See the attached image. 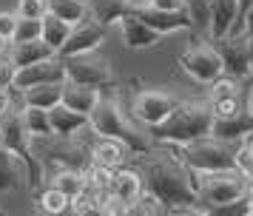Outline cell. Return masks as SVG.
Returning <instances> with one entry per match:
<instances>
[{"mask_svg":"<svg viewBox=\"0 0 253 216\" xmlns=\"http://www.w3.org/2000/svg\"><path fill=\"white\" fill-rule=\"evenodd\" d=\"M37 216H43V214H37Z\"/></svg>","mask_w":253,"mask_h":216,"instance_id":"48","label":"cell"},{"mask_svg":"<svg viewBox=\"0 0 253 216\" xmlns=\"http://www.w3.org/2000/svg\"><path fill=\"white\" fill-rule=\"evenodd\" d=\"M14 14L20 20H43L46 17V0H17Z\"/></svg>","mask_w":253,"mask_h":216,"instance_id":"33","label":"cell"},{"mask_svg":"<svg viewBox=\"0 0 253 216\" xmlns=\"http://www.w3.org/2000/svg\"><path fill=\"white\" fill-rule=\"evenodd\" d=\"M211 125H213V111H211L208 100H185L176 102V108L168 114L165 123L151 128V139L182 148L196 139L211 136Z\"/></svg>","mask_w":253,"mask_h":216,"instance_id":"2","label":"cell"},{"mask_svg":"<svg viewBox=\"0 0 253 216\" xmlns=\"http://www.w3.org/2000/svg\"><path fill=\"white\" fill-rule=\"evenodd\" d=\"M196 179V199H199V211L202 208H213V205L233 202L248 193V176L239 168L230 171H213V173H194Z\"/></svg>","mask_w":253,"mask_h":216,"instance_id":"6","label":"cell"},{"mask_svg":"<svg viewBox=\"0 0 253 216\" xmlns=\"http://www.w3.org/2000/svg\"><path fill=\"white\" fill-rule=\"evenodd\" d=\"M88 11H91V20L105 29L111 23H120L131 11V0H91Z\"/></svg>","mask_w":253,"mask_h":216,"instance_id":"24","label":"cell"},{"mask_svg":"<svg viewBox=\"0 0 253 216\" xmlns=\"http://www.w3.org/2000/svg\"><path fill=\"white\" fill-rule=\"evenodd\" d=\"M176 97L168 91H157V88H142L134 94L131 100V114L137 117L139 123H145L148 128H157L160 123L168 120V114L176 108Z\"/></svg>","mask_w":253,"mask_h":216,"instance_id":"9","label":"cell"},{"mask_svg":"<svg viewBox=\"0 0 253 216\" xmlns=\"http://www.w3.org/2000/svg\"><path fill=\"white\" fill-rule=\"evenodd\" d=\"M105 196H111L114 202L131 205L139 202V196H142V176H139L137 171H128V168H120L111 173V179H108V188H105Z\"/></svg>","mask_w":253,"mask_h":216,"instance_id":"15","label":"cell"},{"mask_svg":"<svg viewBox=\"0 0 253 216\" xmlns=\"http://www.w3.org/2000/svg\"><path fill=\"white\" fill-rule=\"evenodd\" d=\"M23 125L26 134L32 139H51V123H48V111H40V108H26L23 105Z\"/></svg>","mask_w":253,"mask_h":216,"instance_id":"30","label":"cell"},{"mask_svg":"<svg viewBox=\"0 0 253 216\" xmlns=\"http://www.w3.org/2000/svg\"><path fill=\"white\" fill-rule=\"evenodd\" d=\"M77 3H83V6H88V3H91V0H77Z\"/></svg>","mask_w":253,"mask_h":216,"instance_id":"46","label":"cell"},{"mask_svg":"<svg viewBox=\"0 0 253 216\" xmlns=\"http://www.w3.org/2000/svg\"><path fill=\"white\" fill-rule=\"evenodd\" d=\"M69 32H71V26L69 23H63V20H57V17H51V14H46L43 20H40V40L57 54L60 48H63V43H66V37H69Z\"/></svg>","mask_w":253,"mask_h":216,"instance_id":"28","label":"cell"},{"mask_svg":"<svg viewBox=\"0 0 253 216\" xmlns=\"http://www.w3.org/2000/svg\"><path fill=\"white\" fill-rule=\"evenodd\" d=\"M248 40V60H251V74H253V37H245Z\"/></svg>","mask_w":253,"mask_h":216,"instance_id":"43","label":"cell"},{"mask_svg":"<svg viewBox=\"0 0 253 216\" xmlns=\"http://www.w3.org/2000/svg\"><path fill=\"white\" fill-rule=\"evenodd\" d=\"M251 6H253V0H239V17H236V26H233L230 37H239V32H242V20H245V14L251 11Z\"/></svg>","mask_w":253,"mask_h":216,"instance_id":"38","label":"cell"},{"mask_svg":"<svg viewBox=\"0 0 253 216\" xmlns=\"http://www.w3.org/2000/svg\"><path fill=\"white\" fill-rule=\"evenodd\" d=\"M213 51L219 54L222 63V74L233 83L251 77V60H248V40L245 37H222V40H211Z\"/></svg>","mask_w":253,"mask_h":216,"instance_id":"10","label":"cell"},{"mask_svg":"<svg viewBox=\"0 0 253 216\" xmlns=\"http://www.w3.org/2000/svg\"><path fill=\"white\" fill-rule=\"evenodd\" d=\"M182 11L194 32L211 37V0H182Z\"/></svg>","mask_w":253,"mask_h":216,"instance_id":"27","label":"cell"},{"mask_svg":"<svg viewBox=\"0 0 253 216\" xmlns=\"http://www.w3.org/2000/svg\"><path fill=\"white\" fill-rule=\"evenodd\" d=\"M6 51H9V43H6V40L0 37V57H6Z\"/></svg>","mask_w":253,"mask_h":216,"instance_id":"45","label":"cell"},{"mask_svg":"<svg viewBox=\"0 0 253 216\" xmlns=\"http://www.w3.org/2000/svg\"><path fill=\"white\" fill-rule=\"evenodd\" d=\"M100 91L97 88H88V86H77V83H63V102L60 105H66L69 111L74 114H83V117H88V114L97 108V102H100Z\"/></svg>","mask_w":253,"mask_h":216,"instance_id":"18","label":"cell"},{"mask_svg":"<svg viewBox=\"0 0 253 216\" xmlns=\"http://www.w3.org/2000/svg\"><path fill=\"white\" fill-rule=\"evenodd\" d=\"M208 105H211V111L213 117H233V114L245 111V100H242L239 88H236V83L228 77H222L213 83V91H211V97H208Z\"/></svg>","mask_w":253,"mask_h":216,"instance_id":"16","label":"cell"},{"mask_svg":"<svg viewBox=\"0 0 253 216\" xmlns=\"http://www.w3.org/2000/svg\"><path fill=\"white\" fill-rule=\"evenodd\" d=\"M0 148L9 151V154L20 162L29 188L37 191V188L43 185V165H40V159H37L35 151H32V136L26 134L23 102L12 100V105L0 114Z\"/></svg>","mask_w":253,"mask_h":216,"instance_id":"3","label":"cell"},{"mask_svg":"<svg viewBox=\"0 0 253 216\" xmlns=\"http://www.w3.org/2000/svg\"><path fill=\"white\" fill-rule=\"evenodd\" d=\"M242 145L233 142H222L213 136L196 139L191 145L179 148V162L191 173H213V171H230L236 168V157H239Z\"/></svg>","mask_w":253,"mask_h":216,"instance_id":"5","label":"cell"},{"mask_svg":"<svg viewBox=\"0 0 253 216\" xmlns=\"http://www.w3.org/2000/svg\"><path fill=\"white\" fill-rule=\"evenodd\" d=\"M211 136L222 139V142L245 145V139L253 136V117L248 111H239V114H233V117H213Z\"/></svg>","mask_w":253,"mask_h":216,"instance_id":"14","label":"cell"},{"mask_svg":"<svg viewBox=\"0 0 253 216\" xmlns=\"http://www.w3.org/2000/svg\"><path fill=\"white\" fill-rule=\"evenodd\" d=\"M17 68L9 63V57H0V91H12Z\"/></svg>","mask_w":253,"mask_h":216,"instance_id":"35","label":"cell"},{"mask_svg":"<svg viewBox=\"0 0 253 216\" xmlns=\"http://www.w3.org/2000/svg\"><path fill=\"white\" fill-rule=\"evenodd\" d=\"M88 128L94 131V136L114 139L120 145H126L128 154H148L151 151V136L142 134L137 125H131L123 108L108 97H100L97 108L88 114Z\"/></svg>","mask_w":253,"mask_h":216,"instance_id":"4","label":"cell"},{"mask_svg":"<svg viewBox=\"0 0 253 216\" xmlns=\"http://www.w3.org/2000/svg\"><path fill=\"white\" fill-rule=\"evenodd\" d=\"M251 216H253V211H251Z\"/></svg>","mask_w":253,"mask_h":216,"instance_id":"49","label":"cell"},{"mask_svg":"<svg viewBox=\"0 0 253 216\" xmlns=\"http://www.w3.org/2000/svg\"><path fill=\"white\" fill-rule=\"evenodd\" d=\"M105 40V29L100 23H94L91 17H85L83 23H77L74 29L69 32L63 48L57 51L60 60H69V57H77V54H91L97 51V45Z\"/></svg>","mask_w":253,"mask_h":216,"instance_id":"11","label":"cell"},{"mask_svg":"<svg viewBox=\"0 0 253 216\" xmlns=\"http://www.w3.org/2000/svg\"><path fill=\"white\" fill-rule=\"evenodd\" d=\"M32 40H40V20H20L17 17L12 43H32Z\"/></svg>","mask_w":253,"mask_h":216,"instance_id":"34","label":"cell"},{"mask_svg":"<svg viewBox=\"0 0 253 216\" xmlns=\"http://www.w3.org/2000/svg\"><path fill=\"white\" fill-rule=\"evenodd\" d=\"M14 26H17V14H14V11H0V37H3L6 43H12Z\"/></svg>","mask_w":253,"mask_h":216,"instance_id":"36","label":"cell"},{"mask_svg":"<svg viewBox=\"0 0 253 216\" xmlns=\"http://www.w3.org/2000/svg\"><path fill=\"white\" fill-rule=\"evenodd\" d=\"M128 14H134L142 26H148L154 34H171V32H182V29H191V23L185 17V11H157L145 6V3H134Z\"/></svg>","mask_w":253,"mask_h":216,"instance_id":"12","label":"cell"},{"mask_svg":"<svg viewBox=\"0 0 253 216\" xmlns=\"http://www.w3.org/2000/svg\"><path fill=\"white\" fill-rule=\"evenodd\" d=\"M245 151H248V157L253 159V136H251V139H245Z\"/></svg>","mask_w":253,"mask_h":216,"instance_id":"44","label":"cell"},{"mask_svg":"<svg viewBox=\"0 0 253 216\" xmlns=\"http://www.w3.org/2000/svg\"><path fill=\"white\" fill-rule=\"evenodd\" d=\"M239 37H253V6H251V11L245 14V20H242V32H239Z\"/></svg>","mask_w":253,"mask_h":216,"instance_id":"39","label":"cell"},{"mask_svg":"<svg viewBox=\"0 0 253 216\" xmlns=\"http://www.w3.org/2000/svg\"><path fill=\"white\" fill-rule=\"evenodd\" d=\"M51 188H57L69 202H77L83 193L88 191V179H85V173L83 171H57L51 182H48Z\"/></svg>","mask_w":253,"mask_h":216,"instance_id":"25","label":"cell"},{"mask_svg":"<svg viewBox=\"0 0 253 216\" xmlns=\"http://www.w3.org/2000/svg\"><path fill=\"white\" fill-rule=\"evenodd\" d=\"M179 66H182V71L188 77H194L202 86H213L216 80L225 77L222 74V63H219V54L213 51V45H208V43L185 48L182 57H179Z\"/></svg>","mask_w":253,"mask_h":216,"instance_id":"8","label":"cell"},{"mask_svg":"<svg viewBox=\"0 0 253 216\" xmlns=\"http://www.w3.org/2000/svg\"><path fill=\"white\" fill-rule=\"evenodd\" d=\"M6 57L20 71V68H29V66H35V63H43V60H51V57H57V54L43 40H32V43H9Z\"/></svg>","mask_w":253,"mask_h":216,"instance_id":"19","label":"cell"},{"mask_svg":"<svg viewBox=\"0 0 253 216\" xmlns=\"http://www.w3.org/2000/svg\"><path fill=\"white\" fill-rule=\"evenodd\" d=\"M239 17V0H211V40L230 37Z\"/></svg>","mask_w":253,"mask_h":216,"instance_id":"17","label":"cell"},{"mask_svg":"<svg viewBox=\"0 0 253 216\" xmlns=\"http://www.w3.org/2000/svg\"><path fill=\"white\" fill-rule=\"evenodd\" d=\"M142 3L157 11H182V0H142Z\"/></svg>","mask_w":253,"mask_h":216,"instance_id":"37","label":"cell"},{"mask_svg":"<svg viewBox=\"0 0 253 216\" xmlns=\"http://www.w3.org/2000/svg\"><path fill=\"white\" fill-rule=\"evenodd\" d=\"M63 68H66V80L69 83L88 86V88H97V91L105 88V86H111V80H114L108 60L100 57L97 51L69 57V60H63Z\"/></svg>","mask_w":253,"mask_h":216,"instance_id":"7","label":"cell"},{"mask_svg":"<svg viewBox=\"0 0 253 216\" xmlns=\"http://www.w3.org/2000/svg\"><path fill=\"white\" fill-rule=\"evenodd\" d=\"M63 83H48V86H35V88H29V91H20V102H23L26 108L51 111V108H57L60 102H63Z\"/></svg>","mask_w":253,"mask_h":216,"instance_id":"22","label":"cell"},{"mask_svg":"<svg viewBox=\"0 0 253 216\" xmlns=\"http://www.w3.org/2000/svg\"><path fill=\"white\" fill-rule=\"evenodd\" d=\"M9 105H12V94H9V91H0V114L6 111Z\"/></svg>","mask_w":253,"mask_h":216,"instance_id":"41","label":"cell"},{"mask_svg":"<svg viewBox=\"0 0 253 216\" xmlns=\"http://www.w3.org/2000/svg\"><path fill=\"white\" fill-rule=\"evenodd\" d=\"M46 14L69 23L71 29H74L77 23H83L88 17V6H83L77 0H46Z\"/></svg>","mask_w":253,"mask_h":216,"instance_id":"26","label":"cell"},{"mask_svg":"<svg viewBox=\"0 0 253 216\" xmlns=\"http://www.w3.org/2000/svg\"><path fill=\"white\" fill-rule=\"evenodd\" d=\"M66 80V68H63V60L60 57H51V60H43V63H35L29 68H20L14 74V91H29L35 86H48V83H63Z\"/></svg>","mask_w":253,"mask_h":216,"instance_id":"13","label":"cell"},{"mask_svg":"<svg viewBox=\"0 0 253 216\" xmlns=\"http://www.w3.org/2000/svg\"><path fill=\"white\" fill-rule=\"evenodd\" d=\"M142 188L151 193L154 202L173 208H199L196 199V179L179 159L173 157H157L148 159L142 168Z\"/></svg>","mask_w":253,"mask_h":216,"instance_id":"1","label":"cell"},{"mask_svg":"<svg viewBox=\"0 0 253 216\" xmlns=\"http://www.w3.org/2000/svg\"><path fill=\"white\" fill-rule=\"evenodd\" d=\"M48 123H51V134L60 136V139L74 136V134H80V131H88V117L69 111L66 105L51 108V111H48Z\"/></svg>","mask_w":253,"mask_h":216,"instance_id":"21","label":"cell"},{"mask_svg":"<svg viewBox=\"0 0 253 216\" xmlns=\"http://www.w3.org/2000/svg\"><path fill=\"white\" fill-rule=\"evenodd\" d=\"M37 208H40L43 216H63L66 211H71V202L57 191V188L46 185L43 191L37 193Z\"/></svg>","mask_w":253,"mask_h":216,"instance_id":"29","label":"cell"},{"mask_svg":"<svg viewBox=\"0 0 253 216\" xmlns=\"http://www.w3.org/2000/svg\"><path fill=\"white\" fill-rule=\"evenodd\" d=\"M20 179H23L20 162H17L9 151L0 148V191H14V188L20 185Z\"/></svg>","mask_w":253,"mask_h":216,"instance_id":"31","label":"cell"},{"mask_svg":"<svg viewBox=\"0 0 253 216\" xmlns=\"http://www.w3.org/2000/svg\"><path fill=\"white\" fill-rule=\"evenodd\" d=\"M245 111H248V114L253 117V86L248 88V97H245Z\"/></svg>","mask_w":253,"mask_h":216,"instance_id":"42","label":"cell"},{"mask_svg":"<svg viewBox=\"0 0 253 216\" xmlns=\"http://www.w3.org/2000/svg\"><path fill=\"white\" fill-rule=\"evenodd\" d=\"M168 216H202V211L199 208H173V211H168Z\"/></svg>","mask_w":253,"mask_h":216,"instance_id":"40","label":"cell"},{"mask_svg":"<svg viewBox=\"0 0 253 216\" xmlns=\"http://www.w3.org/2000/svg\"><path fill=\"white\" fill-rule=\"evenodd\" d=\"M253 205L248 199V193L225 205H213V208H202V216H251Z\"/></svg>","mask_w":253,"mask_h":216,"instance_id":"32","label":"cell"},{"mask_svg":"<svg viewBox=\"0 0 253 216\" xmlns=\"http://www.w3.org/2000/svg\"><path fill=\"white\" fill-rule=\"evenodd\" d=\"M0 216H9V214H6V211H3V208H0Z\"/></svg>","mask_w":253,"mask_h":216,"instance_id":"47","label":"cell"},{"mask_svg":"<svg viewBox=\"0 0 253 216\" xmlns=\"http://www.w3.org/2000/svg\"><path fill=\"white\" fill-rule=\"evenodd\" d=\"M128 157V148L114 142V139H103L97 136V142H91V165L105 171H120Z\"/></svg>","mask_w":253,"mask_h":216,"instance_id":"20","label":"cell"},{"mask_svg":"<svg viewBox=\"0 0 253 216\" xmlns=\"http://www.w3.org/2000/svg\"><path fill=\"white\" fill-rule=\"evenodd\" d=\"M120 32H123V43L128 48H151L160 43V34H154L148 26H142L134 14H126L120 20Z\"/></svg>","mask_w":253,"mask_h":216,"instance_id":"23","label":"cell"}]
</instances>
